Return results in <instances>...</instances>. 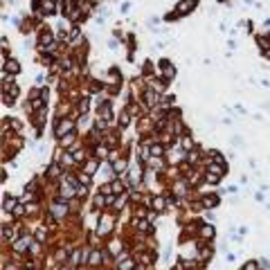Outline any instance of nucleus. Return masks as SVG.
I'll list each match as a JSON object with an SVG mask.
<instances>
[{"label":"nucleus","mask_w":270,"mask_h":270,"mask_svg":"<svg viewBox=\"0 0 270 270\" xmlns=\"http://www.w3.org/2000/svg\"><path fill=\"white\" fill-rule=\"evenodd\" d=\"M14 205H16L14 200H7V202H5V209H14Z\"/></svg>","instance_id":"1"}]
</instances>
